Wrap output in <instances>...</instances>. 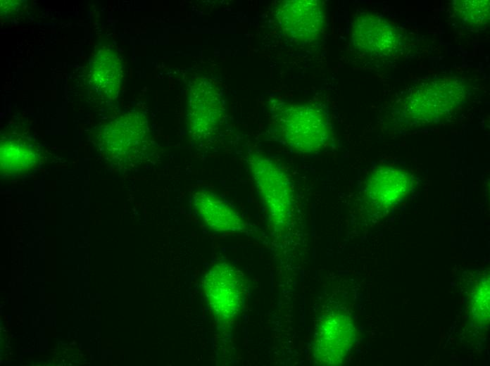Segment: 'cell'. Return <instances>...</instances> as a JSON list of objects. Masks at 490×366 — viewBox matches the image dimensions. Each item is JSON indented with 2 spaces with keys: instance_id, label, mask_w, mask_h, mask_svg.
Here are the masks:
<instances>
[{
  "instance_id": "obj_8",
  "label": "cell",
  "mask_w": 490,
  "mask_h": 366,
  "mask_svg": "<svg viewBox=\"0 0 490 366\" xmlns=\"http://www.w3.org/2000/svg\"><path fill=\"white\" fill-rule=\"evenodd\" d=\"M189 203L195 215L215 232H252V227L234 205L214 191L194 190L189 196Z\"/></svg>"
},
{
  "instance_id": "obj_6",
  "label": "cell",
  "mask_w": 490,
  "mask_h": 366,
  "mask_svg": "<svg viewBox=\"0 0 490 366\" xmlns=\"http://www.w3.org/2000/svg\"><path fill=\"white\" fill-rule=\"evenodd\" d=\"M356 337L353 320L344 313L329 312L318 322L313 339V356L320 365H335L343 362Z\"/></svg>"
},
{
  "instance_id": "obj_7",
  "label": "cell",
  "mask_w": 490,
  "mask_h": 366,
  "mask_svg": "<svg viewBox=\"0 0 490 366\" xmlns=\"http://www.w3.org/2000/svg\"><path fill=\"white\" fill-rule=\"evenodd\" d=\"M275 15L283 32L299 42L316 39L325 25V11L320 1H283Z\"/></svg>"
},
{
  "instance_id": "obj_11",
  "label": "cell",
  "mask_w": 490,
  "mask_h": 366,
  "mask_svg": "<svg viewBox=\"0 0 490 366\" xmlns=\"http://www.w3.org/2000/svg\"><path fill=\"white\" fill-rule=\"evenodd\" d=\"M122 77V65L115 51L103 47L94 54L90 61L89 81L99 94L106 99H114Z\"/></svg>"
},
{
  "instance_id": "obj_1",
  "label": "cell",
  "mask_w": 490,
  "mask_h": 366,
  "mask_svg": "<svg viewBox=\"0 0 490 366\" xmlns=\"http://www.w3.org/2000/svg\"><path fill=\"white\" fill-rule=\"evenodd\" d=\"M272 133L281 144L297 154H313L329 144L331 127L327 111L310 102L277 104L272 110Z\"/></svg>"
},
{
  "instance_id": "obj_13",
  "label": "cell",
  "mask_w": 490,
  "mask_h": 366,
  "mask_svg": "<svg viewBox=\"0 0 490 366\" xmlns=\"http://www.w3.org/2000/svg\"><path fill=\"white\" fill-rule=\"evenodd\" d=\"M489 1H465L457 8L459 18L468 25H483L489 19Z\"/></svg>"
},
{
  "instance_id": "obj_9",
  "label": "cell",
  "mask_w": 490,
  "mask_h": 366,
  "mask_svg": "<svg viewBox=\"0 0 490 366\" xmlns=\"http://www.w3.org/2000/svg\"><path fill=\"white\" fill-rule=\"evenodd\" d=\"M410 178L404 170L389 166L377 167L366 178L363 188L369 210L378 213L397 203L408 194Z\"/></svg>"
},
{
  "instance_id": "obj_4",
  "label": "cell",
  "mask_w": 490,
  "mask_h": 366,
  "mask_svg": "<svg viewBox=\"0 0 490 366\" xmlns=\"http://www.w3.org/2000/svg\"><path fill=\"white\" fill-rule=\"evenodd\" d=\"M203 290L214 317L224 324L239 313L245 297L246 282L237 267L227 262H219L206 274Z\"/></svg>"
},
{
  "instance_id": "obj_12",
  "label": "cell",
  "mask_w": 490,
  "mask_h": 366,
  "mask_svg": "<svg viewBox=\"0 0 490 366\" xmlns=\"http://www.w3.org/2000/svg\"><path fill=\"white\" fill-rule=\"evenodd\" d=\"M1 172L18 177L33 170L39 161L36 145L25 137H8L1 140Z\"/></svg>"
},
{
  "instance_id": "obj_10",
  "label": "cell",
  "mask_w": 490,
  "mask_h": 366,
  "mask_svg": "<svg viewBox=\"0 0 490 366\" xmlns=\"http://www.w3.org/2000/svg\"><path fill=\"white\" fill-rule=\"evenodd\" d=\"M353 42L358 49L375 56H388L397 47V36L391 25L372 14H363L354 22Z\"/></svg>"
},
{
  "instance_id": "obj_2",
  "label": "cell",
  "mask_w": 490,
  "mask_h": 366,
  "mask_svg": "<svg viewBox=\"0 0 490 366\" xmlns=\"http://www.w3.org/2000/svg\"><path fill=\"white\" fill-rule=\"evenodd\" d=\"M246 163L271 228L278 234L285 232L291 223L296 201L290 175L280 164L262 153H251Z\"/></svg>"
},
{
  "instance_id": "obj_3",
  "label": "cell",
  "mask_w": 490,
  "mask_h": 366,
  "mask_svg": "<svg viewBox=\"0 0 490 366\" xmlns=\"http://www.w3.org/2000/svg\"><path fill=\"white\" fill-rule=\"evenodd\" d=\"M150 144L148 121L140 113L116 117L102 127L99 135L103 155L121 165L138 163L146 154Z\"/></svg>"
},
{
  "instance_id": "obj_5",
  "label": "cell",
  "mask_w": 490,
  "mask_h": 366,
  "mask_svg": "<svg viewBox=\"0 0 490 366\" xmlns=\"http://www.w3.org/2000/svg\"><path fill=\"white\" fill-rule=\"evenodd\" d=\"M225 117V105L219 91L206 78H197L191 84L187 118L189 132L196 142L213 138Z\"/></svg>"
}]
</instances>
